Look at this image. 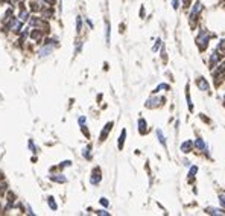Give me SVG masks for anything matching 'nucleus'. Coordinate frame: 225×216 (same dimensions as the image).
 Here are the masks:
<instances>
[{
	"instance_id": "39448f33",
	"label": "nucleus",
	"mask_w": 225,
	"mask_h": 216,
	"mask_svg": "<svg viewBox=\"0 0 225 216\" xmlns=\"http://www.w3.org/2000/svg\"><path fill=\"white\" fill-rule=\"evenodd\" d=\"M193 146L196 148V151H199V152H206V154H208V146L206 145V142H204V139H201V137H198L195 142H193Z\"/></svg>"
},
{
	"instance_id": "dca6fc26",
	"label": "nucleus",
	"mask_w": 225,
	"mask_h": 216,
	"mask_svg": "<svg viewBox=\"0 0 225 216\" xmlns=\"http://www.w3.org/2000/svg\"><path fill=\"white\" fill-rule=\"evenodd\" d=\"M190 87H186V99H187V107H189V111L192 113L193 111V104H192V97H190Z\"/></svg>"
},
{
	"instance_id": "58836bf2",
	"label": "nucleus",
	"mask_w": 225,
	"mask_h": 216,
	"mask_svg": "<svg viewBox=\"0 0 225 216\" xmlns=\"http://www.w3.org/2000/svg\"><path fill=\"white\" fill-rule=\"evenodd\" d=\"M224 105H225V96H224Z\"/></svg>"
},
{
	"instance_id": "c756f323",
	"label": "nucleus",
	"mask_w": 225,
	"mask_h": 216,
	"mask_svg": "<svg viewBox=\"0 0 225 216\" xmlns=\"http://www.w3.org/2000/svg\"><path fill=\"white\" fill-rule=\"evenodd\" d=\"M78 122H79V125H81V126H84L85 123H87V119H85L84 116H81V117L78 119Z\"/></svg>"
},
{
	"instance_id": "2eb2a0df",
	"label": "nucleus",
	"mask_w": 225,
	"mask_h": 216,
	"mask_svg": "<svg viewBox=\"0 0 225 216\" xmlns=\"http://www.w3.org/2000/svg\"><path fill=\"white\" fill-rule=\"evenodd\" d=\"M50 180L55 181V183H66L67 178H66L62 174H53V175H50Z\"/></svg>"
},
{
	"instance_id": "4c0bfd02",
	"label": "nucleus",
	"mask_w": 225,
	"mask_h": 216,
	"mask_svg": "<svg viewBox=\"0 0 225 216\" xmlns=\"http://www.w3.org/2000/svg\"><path fill=\"white\" fill-rule=\"evenodd\" d=\"M184 166H187V167H190V162H189V160H184Z\"/></svg>"
},
{
	"instance_id": "2f4dec72",
	"label": "nucleus",
	"mask_w": 225,
	"mask_h": 216,
	"mask_svg": "<svg viewBox=\"0 0 225 216\" xmlns=\"http://www.w3.org/2000/svg\"><path fill=\"white\" fill-rule=\"evenodd\" d=\"M70 164H72V162L66 160V162H62L61 164H59V169H62V167H67V166H70Z\"/></svg>"
},
{
	"instance_id": "1a4fd4ad",
	"label": "nucleus",
	"mask_w": 225,
	"mask_h": 216,
	"mask_svg": "<svg viewBox=\"0 0 225 216\" xmlns=\"http://www.w3.org/2000/svg\"><path fill=\"white\" fill-rule=\"evenodd\" d=\"M8 28H9L11 31H14V32H20V31H21V20H20V18H12Z\"/></svg>"
},
{
	"instance_id": "ddd939ff",
	"label": "nucleus",
	"mask_w": 225,
	"mask_h": 216,
	"mask_svg": "<svg viewBox=\"0 0 225 216\" xmlns=\"http://www.w3.org/2000/svg\"><path fill=\"white\" fill-rule=\"evenodd\" d=\"M138 132L140 134H146L148 132V123H146V120L143 117L138 119Z\"/></svg>"
},
{
	"instance_id": "cd10ccee",
	"label": "nucleus",
	"mask_w": 225,
	"mask_h": 216,
	"mask_svg": "<svg viewBox=\"0 0 225 216\" xmlns=\"http://www.w3.org/2000/svg\"><path fill=\"white\" fill-rule=\"evenodd\" d=\"M96 215H99V216H110V212H107V210H97V212H96Z\"/></svg>"
},
{
	"instance_id": "b1692460",
	"label": "nucleus",
	"mask_w": 225,
	"mask_h": 216,
	"mask_svg": "<svg viewBox=\"0 0 225 216\" xmlns=\"http://www.w3.org/2000/svg\"><path fill=\"white\" fill-rule=\"evenodd\" d=\"M43 37V34H41V31H32V34H31V38L34 40V41H37V40H40Z\"/></svg>"
},
{
	"instance_id": "a211bd4d",
	"label": "nucleus",
	"mask_w": 225,
	"mask_h": 216,
	"mask_svg": "<svg viewBox=\"0 0 225 216\" xmlns=\"http://www.w3.org/2000/svg\"><path fill=\"white\" fill-rule=\"evenodd\" d=\"M110 40H111V26H110V23H107V26H105V41H107V44H110Z\"/></svg>"
},
{
	"instance_id": "7c9ffc66",
	"label": "nucleus",
	"mask_w": 225,
	"mask_h": 216,
	"mask_svg": "<svg viewBox=\"0 0 225 216\" xmlns=\"http://www.w3.org/2000/svg\"><path fill=\"white\" fill-rule=\"evenodd\" d=\"M172 8L173 9H178L180 8V0H172Z\"/></svg>"
},
{
	"instance_id": "9b49d317",
	"label": "nucleus",
	"mask_w": 225,
	"mask_h": 216,
	"mask_svg": "<svg viewBox=\"0 0 225 216\" xmlns=\"http://www.w3.org/2000/svg\"><path fill=\"white\" fill-rule=\"evenodd\" d=\"M112 125H114L112 122H108V123L105 125V128H104V129H102V132H100V142H104V140H105V139L108 137L110 131L112 129Z\"/></svg>"
},
{
	"instance_id": "6ab92c4d",
	"label": "nucleus",
	"mask_w": 225,
	"mask_h": 216,
	"mask_svg": "<svg viewBox=\"0 0 225 216\" xmlns=\"http://www.w3.org/2000/svg\"><path fill=\"white\" fill-rule=\"evenodd\" d=\"M196 174H198V166H190V169H189V180L192 181Z\"/></svg>"
},
{
	"instance_id": "412c9836",
	"label": "nucleus",
	"mask_w": 225,
	"mask_h": 216,
	"mask_svg": "<svg viewBox=\"0 0 225 216\" xmlns=\"http://www.w3.org/2000/svg\"><path fill=\"white\" fill-rule=\"evenodd\" d=\"M90 151H91V146H90V145H88L87 148H84V151H82V155H84L87 160H90V158H91V154H90Z\"/></svg>"
},
{
	"instance_id": "20e7f679",
	"label": "nucleus",
	"mask_w": 225,
	"mask_h": 216,
	"mask_svg": "<svg viewBox=\"0 0 225 216\" xmlns=\"http://www.w3.org/2000/svg\"><path fill=\"white\" fill-rule=\"evenodd\" d=\"M100 181H102V174H100V169H99V167H94L93 172H91V177H90V183H91L93 186H97Z\"/></svg>"
},
{
	"instance_id": "423d86ee",
	"label": "nucleus",
	"mask_w": 225,
	"mask_h": 216,
	"mask_svg": "<svg viewBox=\"0 0 225 216\" xmlns=\"http://www.w3.org/2000/svg\"><path fill=\"white\" fill-rule=\"evenodd\" d=\"M219 59H221V54H219V50H214L213 54L210 55V58H208V66H210V69H211V70L218 66Z\"/></svg>"
},
{
	"instance_id": "72a5a7b5",
	"label": "nucleus",
	"mask_w": 225,
	"mask_h": 216,
	"mask_svg": "<svg viewBox=\"0 0 225 216\" xmlns=\"http://www.w3.org/2000/svg\"><path fill=\"white\" fill-rule=\"evenodd\" d=\"M31 5H32V6H31V8H32V9H34V11H40V9H41V8H40V6H38V3H31Z\"/></svg>"
},
{
	"instance_id": "e433bc0d",
	"label": "nucleus",
	"mask_w": 225,
	"mask_h": 216,
	"mask_svg": "<svg viewBox=\"0 0 225 216\" xmlns=\"http://www.w3.org/2000/svg\"><path fill=\"white\" fill-rule=\"evenodd\" d=\"M43 2H46V3H49V5H53V3H55V0H43Z\"/></svg>"
},
{
	"instance_id": "f704fd0d",
	"label": "nucleus",
	"mask_w": 225,
	"mask_h": 216,
	"mask_svg": "<svg viewBox=\"0 0 225 216\" xmlns=\"http://www.w3.org/2000/svg\"><path fill=\"white\" fill-rule=\"evenodd\" d=\"M85 21H87V24H88V26L93 29V21H91V20H88V18H85Z\"/></svg>"
},
{
	"instance_id": "c9c22d12",
	"label": "nucleus",
	"mask_w": 225,
	"mask_h": 216,
	"mask_svg": "<svg viewBox=\"0 0 225 216\" xmlns=\"http://www.w3.org/2000/svg\"><path fill=\"white\" fill-rule=\"evenodd\" d=\"M26 209H28V213H29V215H35V213H34V212H32V209H31V205H28V207H26Z\"/></svg>"
},
{
	"instance_id": "393cba45",
	"label": "nucleus",
	"mask_w": 225,
	"mask_h": 216,
	"mask_svg": "<svg viewBox=\"0 0 225 216\" xmlns=\"http://www.w3.org/2000/svg\"><path fill=\"white\" fill-rule=\"evenodd\" d=\"M161 90H170V85L169 84H160L155 90H154V93H157V91H161Z\"/></svg>"
},
{
	"instance_id": "5701e85b",
	"label": "nucleus",
	"mask_w": 225,
	"mask_h": 216,
	"mask_svg": "<svg viewBox=\"0 0 225 216\" xmlns=\"http://www.w3.org/2000/svg\"><path fill=\"white\" fill-rule=\"evenodd\" d=\"M81 31H82V17L79 15V17L76 18V32L79 34Z\"/></svg>"
},
{
	"instance_id": "9d476101",
	"label": "nucleus",
	"mask_w": 225,
	"mask_h": 216,
	"mask_svg": "<svg viewBox=\"0 0 225 216\" xmlns=\"http://www.w3.org/2000/svg\"><path fill=\"white\" fill-rule=\"evenodd\" d=\"M181 152L183 154H189V152H192V149H193V142L192 140H184L183 143H181Z\"/></svg>"
},
{
	"instance_id": "0eeeda50",
	"label": "nucleus",
	"mask_w": 225,
	"mask_h": 216,
	"mask_svg": "<svg viewBox=\"0 0 225 216\" xmlns=\"http://www.w3.org/2000/svg\"><path fill=\"white\" fill-rule=\"evenodd\" d=\"M211 72H213V78L214 79H219L221 76H224L225 75V61L219 63V66H216L214 70H211Z\"/></svg>"
},
{
	"instance_id": "4468645a",
	"label": "nucleus",
	"mask_w": 225,
	"mask_h": 216,
	"mask_svg": "<svg viewBox=\"0 0 225 216\" xmlns=\"http://www.w3.org/2000/svg\"><path fill=\"white\" fill-rule=\"evenodd\" d=\"M125 139H126V129H122L120 136H119V142H117V148L122 151L123 149V145H125Z\"/></svg>"
},
{
	"instance_id": "c85d7f7f",
	"label": "nucleus",
	"mask_w": 225,
	"mask_h": 216,
	"mask_svg": "<svg viewBox=\"0 0 225 216\" xmlns=\"http://www.w3.org/2000/svg\"><path fill=\"white\" fill-rule=\"evenodd\" d=\"M99 202H100L104 207H108V205H110V202H108V199H107V198H100V199H99Z\"/></svg>"
},
{
	"instance_id": "7ed1b4c3",
	"label": "nucleus",
	"mask_w": 225,
	"mask_h": 216,
	"mask_svg": "<svg viewBox=\"0 0 225 216\" xmlns=\"http://www.w3.org/2000/svg\"><path fill=\"white\" fill-rule=\"evenodd\" d=\"M163 102H164V99H163V97H158V96H151L149 99L146 101L145 107H146V108H157V107H160Z\"/></svg>"
},
{
	"instance_id": "473e14b6",
	"label": "nucleus",
	"mask_w": 225,
	"mask_h": 216,
	"mask_svg": "<svg viewBox=\"0 0 225 216\" xmlns=\"http://www.w3.org/2000/svg\"><path fill=\"white\" fill-rule=\"evenodd\" d=\"M29 148H31V151H32L34 154H35V152L38 151L37 148H35V145H34V142H29Z\"/></svg>"
},
{
	"instance_id": "f3484780",
	"label": "nucleus",
	"mask_w": 225,
	"mask_h": 216,
	"mask_svg": "<svg viewBox=\"0 0 225 216\" xmlns=\"http://www.w3.org/2000/svg\"><path fill=\"white\" fill-rule=\"evenodd\" d=\"M157 137H158L160 143L163 145L164 148L168 146V142H166V137H164V134H163V131H161V129H157Z\"/></svg>"
},
{
	"instance_id": "aec40b11",
	"label": "nucleus",
	"mask_w": 225,
	"mask_h": 216,
	"mask_svg": "<svg viewBox=\"0 0 225 216\" xmlns=\"http://www.w3.org/2000/svg\"><path fill=\"white\" fill-rule=\"evenodd\" d=\"M47 204H49V207H50L53 212H55L56 209H58V205H56L55 198H53V197H49V198H47Z\"/></svg>"
},
{
	"instance_id": "f03ea898",
	"label": "nucleus",
	"mask_w": 225,
	"mask_h": 216,
	"mask_svg": "<svg viewBox=\"0 0 225 216\" xmlns=\"http://www.w3.org/2000/svg\"><path fill=\"white\" fill-rule=\"evenodd\" d=\"M210 38H211V34H210L208 31H206V29H201L199 35H198V38H196V44H198V47H199V50H201V52L207 49Z\"/></svg>"
},
{
	"instance_id": "f257e3e1",
	"label": "nucleus",
	"mask_w": 225,
	"mask_h": 216,
	"mask_svg": "<svg viewBox=\"0 0 225 216\" xmlns=\"http://www.w3.org/2000/svg\"><path fill=\"white\" fill-rule=\"evenodd\" d=\"M202 8H204V6H202V2H201V0H196V2L192 5V9H190V12H189V21H190L192 26H195L196 20L201 17Z\"/></svg>"
},
{
	"instance_id": "a878e982",
	"label": "nucleus",
	"mask_w": 225,
	"mask_h": 216,
	"mask_svg": "<svg viewBox=\"0 0 225 216\" xmlns=\"http://www.w3.org/2000/svg\"><path fill=\"white\" fill-rule=\"evenodd\" d=\"M160 47H161V40L158 38V40L155 41V44H154V47H152V52H157V50H158Z\"/></svg>"
},
{
	"instance_id": "bb28decb",
	"label": "nucleus",
	"mask_w": 225,
	"mask_h": 216,
	"mask_svg": "<svg viewBox=\"0 0 225 216\" xmlns=\"http://www.w3.org/2000/svg\"><path fill=\"white\" fill-rule=\"evenodd\" d=\"M219 204H221V207L225 210V195H224V193H221V195H219Z\"/></svg>"
},
{
	"instance_id": "4be33fe9",
	"label": "nucleus",
	"mask_w": 225,
	"mask_h": 216,
	"mask_svg": "<svg viewBox=\"0 0 225 216\" xmlns=\"http://www.w3.org/2000/svg\"><path fill=\"white\" fill-rule=\"evenodd\" d=\"M19 18L21 20V21H28V20H29V12H28V11H24V9H21Z\"/></svg>"
},
{
	"instance_id": "f8f14e48",
	"label": "nucleus",
	"mask_w": 225,
	"mask_h": 216,
	"mask_svg": "<svg viewBox=\"0 0 225 216\" xmlns=\"http://www.w3.org/2000/svg\"><path fill=\"white\" fill-rule=\"evenodd\" d=\"M207 215H213V216H219V215H225L224 209H218V207H208L206 209Z\"/></svg>"
},
{
	"instance_id": "6e6552de",
	"label": "nucleus",
	"mask_w": 225,
	"mask_h": 216,
	"mask_svg": "<svg viewBox=\"0 0 225 216\" xmlns=\"http://www.w3.org/2000/svg\"><path fill=\"white\" fill-rule=\"evenodd\" d=\"M196 85H198V89L202 91H208L210 90V84H208V81H207L204 76H199V78H196Z\"/></svg>"
}]
</instances>
